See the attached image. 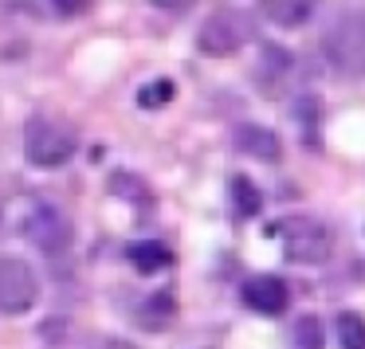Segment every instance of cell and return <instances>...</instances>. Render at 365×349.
Masks as SVG:
<instances>
[{
  "label": "cell",
  "instance_id": "cell-17",
  "mask_svg": "<svg viewBox=\"0 0 365 349\" xmlns=\"http://www.w3.org/2000/svg\"><path fill=\"white\" fill-rule=\"evenodd\" d=\"M51 9L59 16H75V12H83V0H51Z\"/></svg>",
  "mask_w": 365,
  "mask_h": 349
},
{
  "label": "cell",
  "instance_id": "cell-16",
  "mask_svg": "<svg viewBox=\"0 0 365 349\" xmlns=\"http://www.w3.org/2000/svg\"><path fill=\"white\" fill-rule=\"evenodd\" d=\"M150 4H158V9H165V12H189L197 0H150Z\"/></svg>",
  "mask_w": 365,
  "mask_h": 349
},
{
  "label": "cell",
  "instance_id": "cell-4",
  "mask_svg": "<svg viewBox=\"0 0 365 349\" xmlns=\"http://www.w3.org/2000/svg\"><path fill=\"white\" fill-rule=\"evenodd\" d=\"M40 298V278L16 255H0V314H28Z\"/></svg>",
  "mask_w": 365,
  "mask_h": 349
},
{
  "label": "cell",
  "instance_id": "cell-15",
  "mask_svg": "<svg viewBox=\"0 0 365 349\" xmlns=\"http://www.w3.org/2000/svg\"><path fill=\"white\" fill-rule=\"evenodd\" d=\"M173 95H177V87L169 79H158V83H150V87H142L138 90V103L145 106V110H158V106H165V103H173Z\"/></svg>",
  "mask_w": 365,
  "mask_h": 349
},
{
  "label": "cell",
  "instance_id": "cell-11",
  "mask_svg": "<svg viewBox=\"0 0 365 349\" xmlns=\"http://www.w3.org/2000/svg\"><path fill=\"white\" fill-rule=\"evenodd\" d=\"M126 259L134 263L138 271H161V267H169L173 263V251H169L165 244H158V239H138V244H130L126 247Z\"/></svg>",
  "mask_w": 365,
  "mask_h": 349
},
{
  "label": "cell",
  "instance_id": "cell-5",
  "mask_svg": "<svg viewBox=\"0 0 365 349\" xmlns=\"http://www.w3.org/2000/svg\"><path fill=\"white\" fill-rule=\"evenodd\" d=\"M240 43H244V24H240V16L232 9L212 12V16L205 20V28H200V36H197V48L205 51V56H216V59L240 51Z\"/></svg>",
  "mask_w": 365,
  "mask_h": 349
},
{
  "label": "cell",
  "instance_id": "cell-3",
  "mask_svg": "<svg viewBox=\"0 0 365 349\" xmlns=\"http://www.w3.org/2000/svg\"><path fill=\"white\" fill-rule=\"evenodd\" d=\"M24 153H28L32 165H43V169L67 165L71 153H75V134L63 122L36 118V122H28V130H24Z\"/></svg>",
  "mask_w": 365,
  "mask_h": 349
},
{
  "label": "cell",
  "instance_id": "cell-6",
  "mask_svg": "<svg viewBox=\"0 0 365 349\" xmlns=\"http://www.w3.org/2000/svg\"><path fill=\"white\" fill-rule=\"evenodd\" d=\"M28 236H32L43 251H63V247L71 244V224L63 220L59 208L40 204V208H36V216L28 220Z\"/></svg>",
  "mask_w": 365,
  "mask_h": 349
},
{
  "label": "cell",
  "instance_id": "cell-7",
  "mask_svg": "<svg viewBox=\"0 0 365 349\" xmlns=\"http://www.w3.org/2000/svg\"><path fill=\"white\" fill-rule=\"evenodd\" d=\"M244 302L259 314H283L287 310V283L279 275H255L244 283Z\"/></svg>",
  "mask_w": 365,
  "mask_h": 349
},
{
  "label": "cell",
  "instance_id": "cell-1",
  "mask_svg": "<svg viewBox=\"0 0 365 349\" xmlns=\"http://www.w3.org/2000/svg\"><path fill=\"white\" fill-rule=\"evenodd\" d=\"M322 56L338 75L365 79V12H341L322 36Z\"/></svg>",
  "mask_w": 365,
  "mask_h": 349
},
{
  "label": "cell",
  "instance_id": "cell-14",
  "mask_svg": "<svg viewBox=\"0 0 365 349\" xmlns=\"http://www.w3.org/2000/svg\"><path fill=\"white\" fill-rule=\"evenodd\" d=\"M294 345L299 349H326V333H322V322L314 314H302L294 322Z\"/></svg>",
  "mask_w": 365,
  "mask_h": 349
},
{
  "label": "cell",
  "instance_id": "cell-9",
  "mask_svg": "<svg viewBox=\"0 0 365 349\" xmlns=\"http://www.w3.org/2000/svg\"><path fill=\"white\" fill-rule=\"evenodd\" d=\"M291 75V56H287L279 43H263L259 48V63H255V83H259L267 95H279Z\"/></svg>",
  "mask_w": 365,
  "mask_h": 349
},
{
  "label": "cell",
  "instance_id": "cell-2",
  "mask_svg": "<svg viewBox=\"0 0 365 349\" xmlns=\"http://www.w3.org/2000/svg\"><path fill=\"white\" fill-rule=\"evenodd\" d=\"M275 236L283 239V251L291 263H322L334 251V231L318 216L294 212L275 224Z\"/></svg>",
  "mask_w": 365,
  "mask_h": 349
},
{
  "label": "cell",
  "instance_id": "cell-10",
  "mask_svg": "<svg viewBox=\"0 0 365 349\" xmlns=\"http://www.w3.org/2000/svg\"><path fill=\"white\" fill-rule=\"evenodd\" d=\"M259 12L275 28H302L318 12V0H259Z\"/></svg>",
  "mask_w": 365,
  "mask_h": 349
},
{
  "label": "cell",
  "instance_id": "cell-8",
  "mask_svg": "<svg viewBox=\"0 0 365 349\" xmlns=\"http://www.w3.org/2000/svg\"><path fill=\"white\" fill-rule=\"evenodd\" d=\"M236 150L247 153V157H255V161H267V165H275V161L283 157V142L275 137V130L252 126V122L236 130Z\"/></svg>",
  "mask_w": 365,
  "mask_h": 349
},
{
  "label": "cell",
  "instance_id": "cell-13",
  "mask_svg": "<svg viewBox=\"0 0 365 349\" xmlns=\"http://www.w3.org/2000/svg\"><path fill=\"white\" fill-rule=\"evenodd\" d=\"M338 338H341V349H365V318L354 314V310H341Z\"/></svg>",
  "mask_w": 365,
  "mask_h": 349
},
{
  "label": "cell",
  "instance_id": "cell-12",
  "mask_svg": "<svg viewBox=\"0 0 365 349\" xmlns=\"http://www.w3.org/2000/svg\"><path fill=\"white\" fill-rule=\"evenodd\" d=\"M228 189H232V204H236V216H240V220H252V216H259V208H263V192L255 189V184L247 181V177H232Z\"/></svg>",
  "mask_w": 365,
  "mask_h": 349
}]
</instances>
